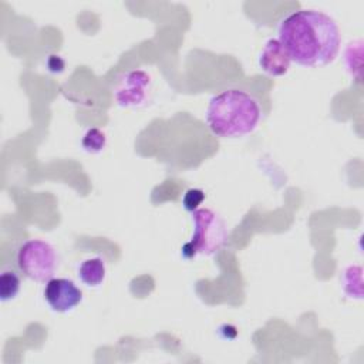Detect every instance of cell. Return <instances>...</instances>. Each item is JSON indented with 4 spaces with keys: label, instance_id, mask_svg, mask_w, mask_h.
Masks as SVG:
<instances>
[{
    "label": "cell",
    "instance_id": "1",
    "mask_svg": "<svg viewBox=\"0 0 364 364\" xmlns=\"http://www.w3.org/2000/svg\"><path fill=\"white\" fill-rule=\"evenodd\" d=\"M279 41L290 61L303 67H321L333 63L341 38L334 18L328 14L301 9L286 16L279 24Z\"/></svg>",
    "mask_w": 364,
    "mask_h": 364
},
{
    "label": "cell",
    "instance_id": "2",
    "mask_svg": "<svg viewBox=\"0 0 364 364\" xmlns=\"http://www.w3.org/2000/svg\"><path fill=\"white\" fill-rule=\"evenodd\" d=\"M262 118L259 101L242 90H225L213 95L206 108V124L220 138L252 134Z\"/></svg>",
    "mask_w": 364,
    "mask_h": 364
},
{
    "label": "cell",
    "instance_id": "3",
    "mask_svg": "<svg viewBox=\"0 0 364 364\" xmlns=\"http://www.w3.org/2000/svg\"><path fill=\"white\" fill-rule=\"evenodd\" d=\"M192 222L193 235L182 249L183 256L192 259L196 255L212 256L218 253L228 239V229L223 219L212 209L205 208L192 212Z\"/></svg>",
    "mask_w": 364,
    "mask_h": 364
},
{
    "label": "cell",
    "instance_id": "4",
    "mask_svg": "<svg viewBox=\"0 0 364 364\" xmlns=\"http://www.w3.org/2000/svg\"><path fill=\"white\" fill-rule=\"evenodd\" d=\"M16 263L27 279L37 283H47L58 269V255L48 242L30 239L18 246Z\"/></svg>",
    "mask_w": 364,
    "mask_h": 364
},
{
    "label": "cell",
    "instance_id": "5",
    "mask_svg": "<svg viewBox=\"0 0 364 364\" xmlns=\"http://www.w3.org/2000/svg\"><path fill=\"white\" fill-rule=\"evenodd\" d=\"M152 81L144 70L122 73L114 87V98L121 107H141L146 102Z\"/></svg>",
    "mask_w": 364,
    "mask_h": 364
},
{
    "label": "cell",
    "instance_id": "6",
    "mask_svg": "<svg viewBox=\"0 0 364 364\" xmlns=\"http://www.w3.org/2000/svg\"><path fill=\"white\" fill-rule=\"evenodd\" d=\"M44 299L51 310L57 313H67L81 303L82 291L70 279L53 277L46 283Z\"/></svg>",
    "mask_w": 364,
    "mask_h": 364
},
{
    "label": "cell",
    "instance_id": "7",
    "mask_svg": "<svg viewBox=\"0 0 364 364\" xmlns=\"http://www.w3.org/2000/svg\"><path fill=\"white\" fill-rule=\"evenodd\" d=\"M290 63V57L282 43L277 38L267 40L259 57L260 68L272 77H280L289 71Z\"/></svg>",
    "mask_w": 364,
    "mask_h": 364
},
{
    "label": "cell",
    "instance_id": "8",
    "mask_svg": "<svg viewBox=\"0 0 364 364\" xmlns=\"http://www.w3.org/2000/svg\"><path fill=\"white\" fill-rule=\"evenodd\" d=\"M105 273V262L100 256L84 260L78 267V277L88 287H98L104 282Z\"/></svg>",
    "mask_w": 364,
    "mask_h": 364
},
{
    "label": "cell",
    "instance_id": "9",
    "mask_svg": "<svg viewBox=\"0 0 364 364\" xmlns=\"http://www.w3.org/2000/svg\"><path fill=\"white\" fill-rule=\"evenodd\" d=\"M343 290L348 297L361 299L363 296V280H361V267L350 266L343 273Z\"/></svg>",
    "mask_w": 364,
    "mask_h": 364
},
{
    "label": "cell",
    "instance_id": "10",
    "mask_svg": "<svg viewBox=\"0 0 364 364\" xmlns=\"http://www.w3.org/2000/svg\"><path fill=\"white\" fill-rule=\"evenodd\" d=\"M20 277L14 270H3L0 276V300L7 303L13 300L20 291Z\"/></svg>",
    "mask_w": 364,
    "mask_h": 364
},
{
    "label": "cell",
    "instance_id": "11",
    "mask_svg": "<svg viewBox=\"0 0 364 364\" xmlns=\"http://www.w3.org/2000/svg\"><path fill=\"white\" fill-rule=\"evenodd\" d=\"M105 144H107V136L98 128L87 129V132L84 134V136L81 139V145H82L84 151H87L90 154L101 152L105 148Z\"/></svg>",
    "mask_w": 364,
    "mask_h": 364
},
{
    "label": "cell",
    "instance_id": "12",
    "mask_svg": "<svg viewBox=\"0 0 364 364\" xmlns=\"http://www.w3.org/2000/svg\"><path fill=\"white\" fill-rule=\"evenodd\" d=\"M205 193L200 189H188L182 198V205L188 212H193L203 202Z\"/></svg>",
    "mask_w": 364,
    "mask_h": 364
}]
</instances>
